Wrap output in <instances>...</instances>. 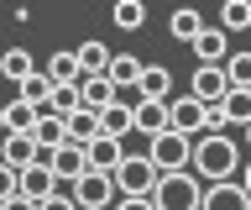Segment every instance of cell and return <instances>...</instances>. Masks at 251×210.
I'll return each instance as SVG.
<instances>
[{
	"label": "cell",
	"instance_id": "16",
	"mask_svg": "<svg viewBox=\"0 0 251 210\" xmlns=\"http://www.w3.org/2000/svg\"><path fill=\"white\" fill-rule=\"evenodd\" d=\"M37 105H26V100L16 95V100H5V137H31V126H37Z\"/></svg>",
	"mask_w": 251,
	"mask_h": 210
},
{
	"label": "cell",
	"instance_id": "14",
	"mask_svg": "<svg viewBox=\"0 0 251 210\" xmlns=\"http://www.w3.org/2000/svg\"><path fill=\"white\" fill-rule=\"evenodd\" d=\"M78 100H84V111H110L115 100H121V90L110 84V74H100V79H78Z\"/></svg>",
	"mask_w": 251,
	"mask_h": 210
},
{
	"label": "cell",
	"instance_id": "10",
	"mask_svg": "<svg viewBox=\"0 0 251 210\" xmlns=\"http://www.w3.org/2000/svg\"><path fill=\"white\" fill-rule=\"evenodd\" d=\"M126 158V147L115 142V137H94L89 147H84V163H89V174H115Z\"/></svg>",
	"mask_w": 251,
	"mask_h": 210
},
{
	"label": "cell",
	"instance_id": "6",
	"mask_svg": "<svg viewBox=\"0 0 251 210\" xmlns=\"http://www.w3.org/2000/svg\"><path fill=\"white\" fill-rule=\"evenodd\" d=\"M188 95L199 100L204 111H215V105H225V95H230V74L199 63V68H194V79H188Z\"/></svg>",
	"mask_w": 251,
	"mask_h": 210
},
{
	"label": "cell",
	"instance_id": "35",
	"mask_svg": "<svg viewBox=\"0 0 251 210\" xmlns=\"http://www.w3.org/2000/svg\"><path fill=\"white\" fill-rule=\"evenodd\" d=\"M0 210H37V205H31V200H21V194H16V200H5V205H0Z\"/></svg>",
	"mask_w": 251,
	"mask_h": 210
},
{
	"label": "cell",
	"instance_id": "26",
	"mask_svg": "<svg viewBox=\"0 0 251 210\" xmlns=\"http://www.w3.org/2000/svg\"><path fill=\"white\" fill-rule=\"evenodd\" d=\"M52 90H58V84H52L42 68H37V74L21 84V100H26V105H37V111H47V105H52Z\"/></svg>",
	"mask_w": 251,
	"mask_h": 210
},
{
	"label": "cell",
	"instance_id": "20",
	"mask_svg": "<svg viewBox=\"0 0 251 210\" xmlns=\"http://www.w3.org/2000/svg\"><path fill=\"white\" fill-rule=\"evenodd\" d=\"M74 53H78V68H84V79H100V74H110V58H115L105 42H78Z\"/></svg>",
	"mask_w": 251,
	"mask_h": 210
},
{
	"label": "cell",
	"instance_id": "9",
	"mask_svg": "<svg viewBox=\"0 0 251 210\" xmlns=\"http://www.w3.org/2000/svg\"><path fill=\"white\" fill-rule=\"evenodd\" d=\"M47 168L58 174V184H63V189H68L74 179H84V174H89V163H84V147H78V142H63L58 152H52V163H47Z\"/></svg>",
	"mask_w": 251,
	"mask_h": 210
},
{
	"label": "cell",
	"instance_id": "8",
	"mask_svg": "<svg viewBox=\"0 0 251 210\" xmlns=\"http://www.w3.org/2000/svg\"><path fill=\"white\" fill-rule=\"evenodd\" d=\"M52 194H63V184H58V174H52V168H42V163L21 168V200H31V205H47Z\"/></svg>",
	"mask_w": 251,
	"mask_h": 210
},
{
	"label": "cell",
	"instance_id": "19",
	"mask_svg": "<svg viewBox=\"0 0 251 210\" xmlns=\"http://www.w3.org/2000/svg\"><path fill=\"white\" fill-rule=\"evenodd\" d=\"M136 131L152 142V137H162L168 131V105H157V100H136Z\"/></svg>",
	"mask_w": 251,
	"mask_h": 210
},
{
	"label": "cell",
	"instance_id": "34",
	"mask_svg": "<svg viewBox=\"0 0 251 210\" xmlns=\"http://www.w3.org/2000/svg\"><path fill=\"white\" fill-rule=\"evenodd\" d=\"M110 210H157V205H152V200H115Z\"/></svg>",
	"mask_w": 251,
	"mask_h": 210
},
{
	"label": "cell",
	"instance_id": "1",
	"mask_svg": "<svg viewBox=\"0 0 251 210\" xmlns=\"http://www.w3.org/2000/svg\"><path fill=\"white\" fill-rule=\"evenodd\" d=\"M188 174H199L204 184H230V179L241 174V147H235V137H225V131L194 137V163H188Z\"/></svg>",
	"mask_w": 251,
	"mask_h": 210
},
{
	"label": "cell",
	"instance_id": "7",
	"mask_svg": "<svg viewBox=\"0 0 251 210\" xmlns=\"http://www.w3.org/2000/svg\"><path fill=\"white\" fill-rule=\"evenodd\" d=\"M204 121H209V111H204L194 95H178V100H168V131H178V137H204Z\"/></svg>",
	"mask_w": 251,
	"mask_h": 210
},
{
	"label": "cell",
	"instance_id": "24",
	"mask_svg": "<svg viewBox=\"0 0 251 210\" xmlns=\"http://www.w3.org/2000/svg\"><path fill=\"white\" fill-rule=\"evenodd\" d=\"M220 116H225V126H251V90H230L225 95V105H220Z\"/></svg>",
	"mask_w": 251,
	"mask_h": 210
},
{
	"label": "cell",
	"instance_id": "25",
	"mask_svg": "<svg viewBox=\"0 0 251 210\" xmlns=\"http://www.w3.org/2000/svg\"><path fill=\"white\" fill-rule=\"evenodd\" d=\"M168 32L178 37V42H188V48H194V42H199V32H204V16H199V11H173V16H168Z\"/></svg>",
	"mask_w": 251,
	"mask_h": 210
},
{
	"label": "cell",
	"instance_id": "5",
	"mask_svg": "<svg viewBox=\"0 0 251 210\" xmlns=\"http://www.w3.org/2000/svg\"><path fill=\"white\" fill-rule=\"evenodd\" d=\"M68 194H74L78 210H110L115 200H121L110 174H84V179H74V184H68Z\"/></svg>",
	"mask_w": 251,
	"mask_h": 210
},
{
	"label": "cell",
	"instance_id": "28",
	"mask_svg": "<svg viewBox=\"0 0 251 210\" xmlns=\"http://www.w3.org/2000/svg\"><path fill=\"white\" fill-rule=\"evenodd\" d=\"M251 27V5L246 0H225V11H220V32L230 37V32H246Z\"/></svg>",
	"mask_w": 251,
	"mask_h": 210
},
{
	"label": "cell",
	"instance_id": "18",
	"mask_svg": "<svg viewBox=\"0 0 251 210\" xmlns=\"http://www.w3.org/2000/svg\"><path fill=\"white\" fill-rule=\"evenodd\" d=\"M141 58H131V53H115V58H110V84H115V90H121V100H126V90H136L141 84Z\"/></svg>",
	"mask_w": 251,
	"mask_h": 210
},
{
	"label": "cell",
	"instance_id": "17",
	"mask_svg": "<svg viewBox=\"0 0 251 210\" xmlns=\"http://www.w3.org/2000/svg\"><path fill=\"white\" fill-rule=\"evenodd\" d=\"M0 163L16 168V174L31 168V163H37V142H31V137H0Z\"/></svg>",
	"mask_w": 251,
	"mask_h": 210
},
{
	"label": "cell",
	"instance_id": "3",
	"mask_svg": "<svg viewBox=\"0 0 251 210\" xmlns=\"http://www.w3.org/2000/svg\"><path fill=\"white\" fill-rule=\"evenodd\" d=\"M115 194H121V200H152V189H157V168H152V158H147V152H126L121 158V168H115Z\"/></svg>",
	"mask_w": 251,
	"mask_h": 210
},
{
	"label": "cell",
	"instance_id": "36",
	"mask_svg": "<svg viewBox=\"0 0 251 210\" xmlns=\"http://www.w3.org/2000/svg\"><path fill=\"white\" fill-rule=\"evenodd\" d=\"M235 184H241V189L251 194V163H246V168H241V179H235Z\"/></svg>",
	"mask_w": 251,
	"mask_h": 210
},
{
	"label": "cell",
	"instance_id": "30",
	"mask_svg": "<svg viewBox=\"0 0 251 210\" xmlns=\"http://www.w3.org/2000/svg\"><path fill=\"white\" fill-rule=\"evenodd\" d=\"M141 21H147V5H141V0H121V5H115V27H121V32H136Z\"/></svg>",
	"mask_w": 251,
	"mask_h": 210
},
{
	"label": "cell",
	"instance_id": "15",
	"mask_svg": "<svg viewBox=\"0 0 251 210\" xmlns=\"http://www.w3.org/2000/svg\"><path fill=\"white\" fill-rule=\"evenodd\" d=\"M31 142H37V152H58V147L68 142V121H58L52 111H42L37 126H31Z\"/></svg>",
	"mask_w": 251,
	"mask_h": 210
},
{
	"label": "cell",
	"instance_id": "23",
	"mask_svg": "<svg viewBox=\"0 0 251 210\" xmlns=\"http://www.w3.org/2000/svg\"><path fill=\"white\" fill-rule=\"evenodd\" d=\"M42 74L58 84V90H63V84H78V79H84V68H78V53H52Z\"/></svg>",
	"mask_w": 251,
	"mask_h": 210
},
{
	"label": "cell",
	"instance_id": "21",
	"mask_svg": "<svg viewBox=\"0 0 251 210\" xmlns=\"http://www.w3.org/2000/svg\"><path fill=\"white\" fill-rule=\"evenodd\" d=\"M31 74H37L31 53L26 48H5V58H0V79H5V84H26Z\"/></svg>",
	"mask_w": 251,
	"mask_h": 210
},
{
	"label": "cell",
	"instance_id": "38",
	"mask_svg": "<svg viewBox=\"0 0 251 210\" xmlns=\"http://www.w3.org/2000/svg\"><path fill=\"white\" fill-rule=\"evenodd\" d=\"M0 58H5V48H0Z\"/></svg>",
	"mask_w": 251,
	"mask_h": 210
},
{
	"label": "cell",
	"instance_id": "22",
	"mask_svg": "<svg viewBox=\"0 0 251 210\" xmlns=\"http://www.w3.org/2000/svg\"><path fill=\"white\" fill-rule=\"evenodd\" d=\"M168 68H157V63H147L141 68V84H136V100H157V105H168Z\"/></svg>",
	"mask_w": 251,
	"mask_h": 210
},
{
	"label": "cell",
	"instance_id": "32",
	"mask_svg": "<svg viewBox=\"0 0 251 210\" xmlns=\"http://www.w3.org/2000/svg\"><path fill=\"white\" fill-rule=\"evenodd\" d=\"M16 194H21V174L0 163V205H5V200H16Z\"/></svg>",
	"mask_w": 251,
	"mask_h": 210
},
{
	"label": "cell",
	"instance_id": "27",
	"mask_svg": "<svg viewBox=\"0 0 251 210\" xmlns=\"http://www.w3.org/2000/svg\"><path fill=\"white\" fill-rule=\"evenodd\" d=\"M94 137H100V116H94V111H74V116H68V142L89 147Z\"/></svg>",
	"mask_w": 251,
	"mask_h": 210
},
{
	"label": "cell",
	"instance_id": "4",
	"mask_svg": "<svg viewBox=\"0 0 251 210\" xmlns=\"http://www.w3.org/2000/svg\"><path fill=\"white\" fill-rule=\"evenodd\" d=\"M147 158H152L157 174H183L188 163H194V142H188V137H178V131H162V137H152V142H147Z\"/></svg>",
	"mask_w": 251,
	"mask_h": 210
},
{
	"label": "cell",
	"instance_id": "2",
	"mask_svg": "<svg viewBox=\"0 0 251 210\" xmlns=\"http://www.w3.org/2000/svg\"><path fill=\"white\" fill-rule=\"evenodd\" d=\"M152 205L157 210H199L204 205V179L199 174H162L157 179V189H152Z\"/></svg>",
	"mask_w": 251,
	"mask_h": 210
},
{
	"label": "cell",
	"instance_id": "31",
	"mask_svg": "<svg viewBox=\"0 0 251 210\" xmlns=\"http://www.w3.org/2000/svg\"><path fill=\"white\" fill-rule=\"evenodd\" d=\"M225 74H230V90H251V53H230Z\"/></svg>",
	"mask_w": 251,
	"mask_h": 210
},
{
	"label": "cell",
	"instance_id": "33",
	"mask_svg": "<svg viewBox=\"0 0 251 210\" xmlns=\"http://www.w3.org/2000/svg\"><path fill=\"white\" fill-rule=\"evenodd\" d=\"M37 210H78V205H74V194L63 189V194H52V200H47V205H37Z\"/></svg>",
	"mask_w": 251,
	"mask_h": 210
},
{
	"label": "cell",
	"instance_id": "37",
	"mask_svg": "<svg viewBox=\"0 0 251 210\" xmlns=\"http://www.w3.org/2000/svg\"><path fill=\"white\" fill-rule=\"evenodd\" d=\"M246 147H251V126H246Z\"/></svg>",
	"mask_w": 251,
	"mask_h": 210
},
{
	"label": "cell",
	"instance_id": "13",
	"mask_svg": "<svg viewBox=\"0 0 251 210\" xmlns=\"http://www.w3.org/2000/svg\"><path fill=\"white\" fill-rule=\"evenodd\" d=\"M126 131H136V105H131V100H115L110 111H100V137L126 142Z\"/></svg>",
	"mask_w": 251,
	"mask_h": 210
},
{
	"label": "cell",
	"instance_id": "29",
	"mask_svg": "<svg viewBox=\"0 0 251 210\" xmlns=\"http://www.w3.org/2000/svg\"><path fill=\"white\" fill-rule=\"evenodd\" d=\"M47 111L58 116V121H68L74 111H84V100H78V84H63V90H52V105Z\"/></svg>",
	"mask_w": 251,
	"mask_h": 210
},
{
	"label": "cell",
	"instance_id": "11",
	"mask_svg": "<svg viewBox=\"0 0 251 210\" xmlns=\"http://www.w3.org/2000/svg\"><path fill=\"white\" fill-rule=\"evenodd\" d=\"M194 58L209 63V68H225V63H230V37L220 32V27H204L199 42H194Z\"/></svg>",
	"mask_w": 251,
	"mask_h": 210
},
{
	"label": "cell",
	"instance_id": "12",
	"mask_svg": "<svg viewBox=\"0 0 251 210\" xmlns=\"http://www.w3.org/2000/svg\"><path fill=\"white\" fill-rule=\"evenodd\" d=\"M199 210H251V194L241 189V184H204V205Z\"/></svg>",
	"mask_w": 251,
	"mask_h": 210
}]
</instances>
